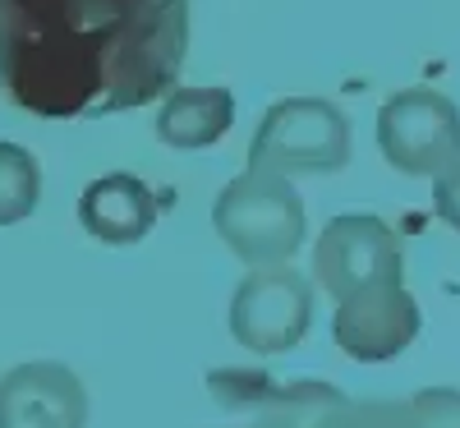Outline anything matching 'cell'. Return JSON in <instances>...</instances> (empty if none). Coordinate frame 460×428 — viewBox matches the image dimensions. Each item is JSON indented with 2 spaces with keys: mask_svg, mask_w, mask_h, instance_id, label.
Returning a JSON list of instances; mask_svg holds the SVG:
<instances>
[{
  "mask_svg": "<svg viewBox=\"0 0 460 428\" xmlns=\"http://www.w3.org/2000/svg\"><path fill=\"white\" fill-rule=\"evenodd\" d=\"M208 387L221 406L253 415V428H332V419L350 401L332 382H318V378L277 382L249 369H212Z\"/></svg>",
  "mask_w": 460,
  "mask_h": 428,
  "instance_id": "obj_7",
  "label": "cell"
},
{
  "mask_svg": "<svg viewBox=\"0 0 460 428\" xmlns=\"http://www.w3.org/2000/svg\"><path fill=\"white\" fill-rule=\"evenodd\" d=\"M410 428H460V387H424L405 401Z\"/></svg>",
  "mask_w": 460,
  "mask_h": 428,
  "instance_id": "obj_13",
  "label": "cell"
},
{
  "mask_svg": "<svg viewBox=\"0 0 460 428\" xmlns=\"http://www.w3.org/2000/svg\"><path fill=\"white\" fill-rule=\"evenodd\" d=\"M314 277L336 304L364 286L401 281L405 277L401 236L382 217H368V212L332 217L314 245Z\"/></svg>",
  "mask_w": 460,
  "mask_h": 428,
  "instance_id": "obj_6",
  "label": "cell"
},
{
  "mask_svg": "<svg viewBox=\"0 0 460 428\" xmlns=\"http://www.w3.org/2000/svg\"><path fill=\"white\" fill-rule=\"evenodd\" d=\"M433 212H438L451 230H460V157H456L447 171L433 175Z\"/></svg>",
  "mask_w": 460,
  "mask_h": 428,
  "instance_id": "obj_15",
  "label": "cell"
},
{
  "mask_svg": "<svg viewBox=\"0 0 460 428\" xmlns=\"http://www.w3.org/2000/svg\"><path fill=\"white\" fill-rule=\"evenodd\" d=\"M42 203V166L19 143H0V226H14Z\"/></svg>",
  "mask_w": 460,
  "mask_h": 428,
  "instance_id": "obj_12",
  "label": "cell"
},
{
  "mask_svg": "<svg viewBox=\"0 0 460 428\" xmlns=\"http://www.w3.org/2000/svg\"><path fill=\"white\" fill-rule=\"evenodd\" d=\"M189 60V0H0V88L47 120L166 97Z\"/></svg>",
  "mask_w": 460,
  "mask_h": 428,
  "instance_id": "obj_1",
  "label": "cell"
},
{
  "mask_svg": "<svg viewBox=\"0 0 460 428\" xmlns=\"http://www.w3.org/2000/svg\"><path fill=\"white\" fill-rule=\"evenodd\" d=\"M332 336L359 364L396 360L419 336V304L405 290V281L364 286L350 299H341L336 318H332Z\"/></svg>",
  "mask_w": 460,
  "mask_h": 428,
  "instance_id": "obj_8",
  "label": "cell"
},
{
  "mask_svg": "<svg viewBox=\"0 0 460 428\" xmlns=\"http://www.w3.org/2000/svg\"><path fill=\"white\" fill-rule=\"evenodd\" d=\"M88 392L79 373L56 360H32L0 378V428H84Z\"/></svg>",
  "mask_w": 460,
  "mask_h": 428,
  "instance_id": "obj_9",
  "label": "cell"
},
{
  "mask_svg": "<svg viewBox=\"0 0 460 428\" xmlns=\"http://www.w3.org/2000/svg\"><path fill=\"white\" fill-rule=\"evenodd\" d=\"M332 428H410V415L401 401H345Z\"/></svg>",
  "mask_w": 460,
  "mask_h": 428,
  "instance_id": "obj_14",
  "label": "cell"
},
{
  "mask_svg": "<svg viewBox=\"0 0 460 428\" xmlns=\"http://www.w3.org/2000/svg\"><path fill=\"white\" fill-rule=\"evenodd\" d=\"M377 147L401 175H438L460 157V111L438 88H405L377 111Z\"/></svg>",
  "mask_w": 460,
  "mask_h": 428,
  "instance_id": "obj_4",
  "label": "cell"
},
{
  "mask_svg": "<svg viewBox=\"0 0 460 428\" xmlns=\"http://www.w3.org/2000/svg\"><path fill=\"white\" fill-rule=\"evenodd\" d=\"M350 120L327 97H286L272 102L253 129L249 171L267 175H336L350 166Z\"/></svg>",
  "mask_w": 460,
  "mask_h": 428,
  "instance_id": "obj_3",
  "label": "cell"
},
{
  "mask_svg": "<svg viewBox=\"0 0 460 428\" xmlns=\"http://www.w3.org/2000/svg\"><path fill=\"white\" fill-rule=\"evenodd\" d=\"M166 203H171V193H157L138 175L115 171L84 189L79 221L97 245H138L143 236H152V226L166 212Z\"/></svg>",
  "mask_w": 460,
  "mask_h": 428,
  "instance_id": "obj_10",
  "label": "cell"
},
{
  "mask_svg": "<svg viewBox=\"0 0 460 428\" xmlns=\"http://www.w3.org/2000/svg\"><path fill=\"white\" fill-rule=\"evenodd\" d=\"M314 323V281L286 267L249 272L230 299V336L253 355H286Z\"/></svg>",
  "mask_w": 460,
  "mask_h": 428,
  "instance_id": "obj_5",
  "label": "cell"
},
{
  "mask_svg": "<svg viewBox=\"0 0 460 428\" xmlns=\"http://www.w3.org/2000/svg\"><path fill=\"white\" fill-rule=\"evenodd\" d=\"M212 226L249 272H267V267H286L299 254L309 217H304V199L290 180L267 171H244L217 193Z\"/></svg>",
  "mask_w": 460,
  "mask_h": 428,
  "instance_id": "obj_2",
  "label": "cell"
},
{
  "mask_svg": "<svg viewBox=\"0 0 460 428\" xmlns=\"http://www.w3.org/2000/svg\"><path fill=\"white\" fill-rule=\"evenodd\" d=\"M235 125V97L230 88H171L157 111V138L180 152L212 147Z\"/></svg>",
  "mask_w": 460,
  "mask_h": 428,
  "instance_id": "obj_11",
  "label": "cell"
}]
</instances>
